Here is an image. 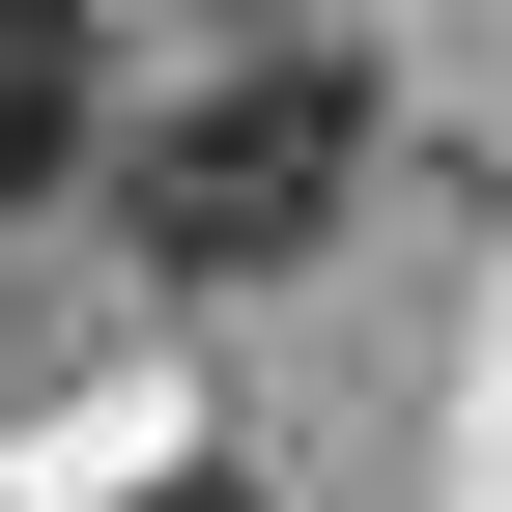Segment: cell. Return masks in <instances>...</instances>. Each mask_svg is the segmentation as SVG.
Masks as SVG:
<instances>
[{"mask_svg":"<svg viewBox=\"0 0 512 512\" xmlns=\"http://www.w3.org/2000/svg\"><path fill=\"white\" fill-rule=\"evenodd\" d=\"M370 171V29H313V0H256V29L200 57V86L114 143V228L171 256V285H256V256H313Z\"/></svg>","mask_w":512,"mask_h":512,"instance_id":"cell-1","label":"cell"},{"mask_svg":"<svg viewBox=\"0 0 512 512\" xmlns=\"http://www.w3.org/2000/svg\"><path fill=\"white\" fill-rule=\"evenodd\" d=\"M86 114H114L86 0H0V200H57V171H86Z\"/></svg>","mask_w":512,"mask_h":512,"instance_id":"cell-2","label":"cell"},{"mask_svg":"<svg viewBox=\"0 0 512 512\" xmlns=\"http://www.w3.org/2000/svg\"><path fill=\"white\" fill-rule=\"evenodd\" d=\"M143 512H256V484H228V456H171V484H143Z\"/></svg>","mask_w":512,"mask_h":512,"instance_id":"cell-3","label":"cell"}]
</instances>
